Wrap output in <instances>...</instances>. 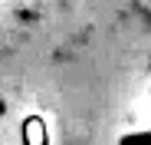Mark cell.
I'll return each instance as SVG.
<instances>
[{
  "instance_id": "6da1fadb",
  "label": "cell",
  "mask_w": 151,
  "mask_h": 145,
  "mask_svg": "<svg viewBox=\"0 0 151 145\" xmlns=\"http://www.w3.org/2000/svg\"><path fill=\"white\" fill-rule=\"evenodd\" d=\"M118 145H151V132H128Z\"/></svg>"
}]
</instances>
